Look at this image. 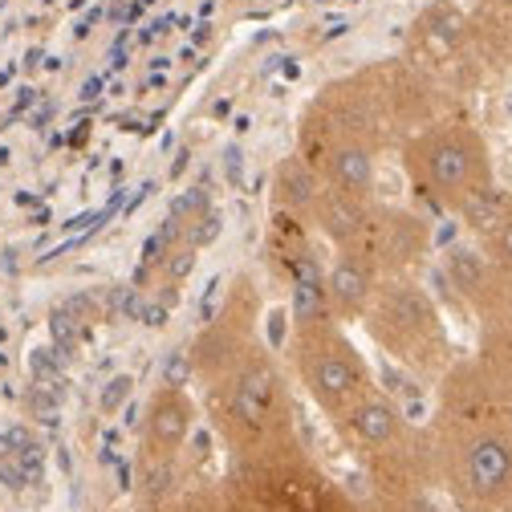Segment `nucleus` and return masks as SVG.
<instances>
[{"label":"nucleus","instance_id":"nucleus-3","mask_svg":"<svg viewBox=\"0 0 512 512\" xmlns=\"http://www.w3.org/2000/svg\"><path fill=\"white\" fill-rule=\"evenodd\" d=\"M342 443L358 456L378 496H427L435 488L431 431L411 427L395 399L370 391L350 415L334 423Z\"/></svg>","mask_w":512,"mask_h":512},{"label":"nucleus","instance_id":"nucleus-2","mask_svg":"<svg viewBox=\"0 0 512 512\" xmlns=\"http://www.w3.org/2000/svg\"><path fill=\"white\" fill-rule=\"evenodd\" d=\"M212 427L232 460H256L293 443V407L277 362L252 346L212 382Z\"/></svg>","mask_w":512,"mask_h":512},{"label":"nucleus","instance_id":"nucleus-15","mask_svg":"<svg viewBox=\"0 0 512 512\" xmlns=\"http://www.w3.org/2000/svg\"><path fill=\"white\" fill-rule=\"evenodd\" d=\"M350 512H435L427 504V496H362V500H350Z\"/></svg>","mask_w":512,"mask_h":512},{"label":"nucleus","instance_id":"nucleus-9","mask_svg":"<svg viewBox=\"0 0 512 512\" xmlns=\"http://www.w3.org/2000/svg\"><path fill=\"white\" fill-rule=\"evenodd\" d=\"M200 423V407L179 382H159L143 407V427H139V460L143 468H179L191 435Z\"/></svg>","mask_w":512,"mask_h":512},{"label":"nucleus","instance_id":"nucleus-13","mask_svg":"<svg viewBox=\"0 0 512 512\" xmlns=\"http://www.w3.org/2000/svg\"><path fill=\"white\" fill-rule=\"evenodd\" d=\"M476 358L492 366L508 387H512V313H496L480 322V350Z\"/></svg>","mask_w":512,"mask_h":512},{"label":"nucleus","instance_id":"nucleus-11","mask_svg":"<svg viewBox=\"0 0 512 512\" xmlns=\"http://www.w3.org/2000/svg\"><path fill=\"white\" fill-rule=\"evenodd\" d=\"M468 41V17L456 5H435L415 21V61L427 70H443Z\"/></svg>","mask_w":512,"mask_h":512},{"label":"nucleus","instance_id":"nucleus-5","mask_svg":"<svg viewBox=\"0 0 512 512\" xmlns=\"http://www.w3.org/2000/svg\"><path fill=\"white\" fill-rule=\"evenodd\" d=\"M370 338L399 358L415 374H447L452 366V342H447V326L439 317V305L415 277H387L378 281L370 309L362 313Z\"/></svg>","mask_w":512,"mask_h":512},{"label":"nucleus","instance_id":"nucleus-4","mask_svg":"<svg viewBox=\"0 0 512 512\" xmlns=\"http://www.w3.org/2000/svg\"><path fill=\"white\" fill-rule=\"evenodd\" d=\"M403 167L419 200L435 212L460 216L472 200L496 187L488 139L468 118H439L403 147Z\"/></svg>","mask_w":512,"mask_h":512},{"label":"nucleus","instance_id":"nucleus-8","mask_svg":"<svg viewBox=\"0 0 512 512\" xmlns=\"http://www.w3.org/2000/svg\"><path fill=\"white\" fill-rule=\"evenodd\" d=\"M427 248H431V236L423 220L399 208H378L370 200L362 224L338 252L354 256L378 281H387V277H411V269L427 256Z\"/></svg>","mask_w":512,"mask_h":512},{"label":"nucleus","instance_id":"nucleus-12","mask_svg":"<svg viewBox=\"0 0 512 512\" xmlns=\"http://www.w3.org/2000/svg\"><path fill=\"white\" fill-rule=\"evenodd\" d=\"M374 289H378V277L362 261H354V256L338 252V261L326 269V293H330L334 317H358V322H362V313L370 309Z\"/></svg>","mask_w":512,"mask_h":512},{"label":"nucleus","instance_id":"nucleus-1","mask_svg":"<svg viewBox=\"0 0 512 512\" xmlns=\"http://www.w3.org/2000/svg\"><path fill=\"white\" fill-rule=\"evenodd\" d=\"M435 488L456 512H512V387L480 358L447 366L431 419Z\"/></svg>","mask_w":512,"mask_h":512},{"label":"nucleus","instance_id":"nucleus-7","mask_svg":"<svg viewBox=\"0 0 512 512\" xmlns=\"http://www.w3.org/2000/svg\"><path fill=\"white\" fill-rule=\"evenodd\" d=\"M228 484L248 512H350V496L301 460L293 443L269 456L240 460Z\"/></svg>","mask_w":512,"mask_h":512},{"label":"nucleus","instance_id":"nucleus-10","mask_svg":"<svg viewBox=\"0 0 512 512\" xmlns=\"http://www.w3.org/2000/svg\"><path fill=\"white\" fill-rule=\"evenodd\" d=\"M460 224L496 269H512V191L508 187L496 183L480 200H472L460 212Z\"/></svg>","mask_w":512,"mask_h":512},{"label":"nucleus","instance_id":"nucleus-14","mask_svg":"<svg viewBox=\"0 0 512 512\" xmlns=\"http://www.w3.org/2000/svg\"><path fill=\"white\" fill-rule=\"evenodd\" d=\"M159 512H248V504L224 480V484H208V488H179Z\"/></svg>","mask_w":512,"mask_h":512},{"label":"nucleus","instance_id":"nucleus-6","mask_svg":"<svg viewBox=\"0 0 512 512\" xmlns=\"http://www.w3.org/2000/svg\"><path fill=\"white\" fill-rule=\"evenodd\" d=\"M293 366L305 395L330 423L350 415L374 387L370 366L358 354V346L342 334L338 317H322V322L293 326Z\"/></svg>","mask_w":512,"mask_h":512}]
</instances>
